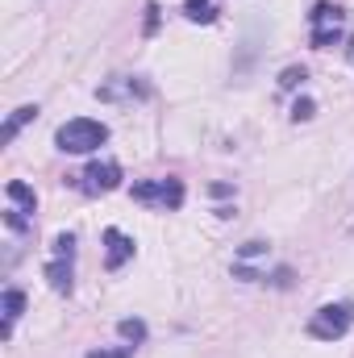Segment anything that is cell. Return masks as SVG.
<instances>
[{
	"instance_id": "cell-1",
	"label": "cell",
	"mask_w": 354,
	"mask_h": 358,
	"mask_svg": "<svg viewBox=\"0 0 354 358\" xmlns=\"http://www.w3.org/2000/svg\"><path fill=\"white\" fill-rule=\"evenodd\" d=\"M55 142H59L63 155H92L108 142V125L96 121V117H71L67 125H59Z\"/></svg>"
},
{
	"instance_id": "cell-2",
	"label": "cell",
	"mask_w": 354,
	"mask_h": 358,
	"mask_svg": "<svg viewBox=\"0 0 354 358\" xmlns=\"http://www.w3.org/2000/svg\"><path fill=\"white\" fill-rule=\"evenodd\" d=\"M354 325V304L351 300H338V304H321L313 317H309V338L317 342H338L346 338Z\"/></svg>"
},
{
	"instance_id": "cell-3",
	"label": "cell",
	"mask_w": 354,
	"mask_h": 358,
	"mask_svg": "<svg viewBox=\"0 0 354 358\" xmlns=\"http://www.w3.org/2000/svg\"><path fill=\"white\" fill-rule=\"evenodd\" d=\"M342 34H346V13L338 8V4H317L313 13H309V42L317 46V50H330L334 42H342Z\"/></svg>"
},
{
	"instance_id": "cell-4",
	"label": "cell",
	"mask_w": 354,
	"mask_h": 358,
	"mask_svg": "<svg viewBox=\"0 0 354 358\" xmlns=\"http://www.w3.org/2000/svg\"><path fill=\"white\" fill-rule=\"evenodd\" d=\"M134 200L146 208H179L183 204V183L179 179H138L134 183Z\"/></svg>"
},
{
	"instance_id": "cell-5",
	"label": "cell",
	"mask_w": 354,
	"mask_h": 358,
	"mask_svg": "<svg viewBox=\"0 0 354 358\" xmlns=\"http://www.w3.org/2000/svg\"><path fill=\"white\" fill-rule=\"evenodd\" d=\"M71 259H76V238L59 234L55 238V263L46 267V279L55 292H71Z\"/></svg>"
},
{
	"instance_id": "cell-6",
	"label": "cell",
	"mask_w": 354,
	"mask_h": 358,
	"mask_svg": "<svg viewBox=\"0 0 354 358\" xmlns=\"http://www.w3.org/2000/svg\"><path fill=\"white\" fill-rule=\"evenodd\" d=\"M121 183V167L113 163V159H104V163H92L88 171L80 176V187L84 192H113Z\"/></svg>"
},
{
	"instance_id": "cell-7",
	"label": "cell",
	"mask_w": 354,
	"mask_h": 358,
	"mask_svg": "<svg viewBox=\"0 0 354 358\" xmlns=\"http://www.w3.org/2000/svg\"><path fill=\"white\" fill-rule=\"evenodd\" d=\"M134 259V238H125L121 229H104V267L121 271Z\"/></svg>"
},
{
	"instance_id": "cell-8",
	"label": "cell",
	"mask_w": 354,
	"mask_h": 358,
	"mask_svg": "<svg viewBox=\"0 0 354 358\" xmlns=\"http://www.w3.org/2000/svg\"><path fill=\"white\" fill-rule=\"evenodd\" d=\"M34 117H38V104H21V108H13L8 121H4V129H0V146H13V138H17Z\"/></svg>"
},
{
	"instance_id": "cell-9",
	"label": "cell",
	"mask_w": 354,
	"mask_h": 358,
	"mask_svg": "<svg viewBox=\"0 0 354 358\" xmlns=\"http://www.w3.org/2000/svg\"><path fill=\"white\" fill-rule=\"evenodd\" d=\"M21 313H25V292H21V287H8V292H4V338L13 334V325H17Z\"/></svg>"
},
{
	"instance_id": "cell-10",
	"label": "cell",
	"mask_w": 354,
	"mask_h": 358,
	"mask_svg": "<svg viewBox=\"0 0 354 358\" xmlns=\"http://www.w3.org/2000/svg\"><path fill=\"white\" fill-rule=\"evenodd\" d=\"M121 96H150L146 84H134V80H113L100 88V100H121Z\"/></svg>"
},
{
	"instance_id": "cell-11",
	"label": "cell",
	"mask_w": 354,
	"mask_h": 358,
	"mask_svg": "<svg viewBox=\"0 0 354 358\" xmlns=\"http://www.w3.org/2000/svg\"><path fill=\"white\" fill-rule=\"evenodd\" d=\"M4 192H8V200H13V204H17L21 213H34V204H38V196H34V187H29V183H21V179H13V183H8Z\"/></svg>"
},
{
	"instance_id": "cell-12",
	"label": "cell",
	"mask_w": 354,
	"mask_h": 358,
	"mask_svg": "<svg viewBox=\"0 0 354 358\" xmlns=\"http://www.w3.org/2000/svg\"><path fill=\"white\" fill-rule=\"evenodd\" d=\"M183 13H187V21H213L217 17L213 0H183Z\"/></svg>"
},
{
	"instance_id": "cell-13",
	"label": "cell",
	"mask_w": 354,
	"mask_h": 358,
	"mask_svg": "<svg viewBox=\"0 0 354 358\" xmlns=\"http://www.w3.org/2000/svg\"><path fill=\"white\" fill-rule=\"evenodd\" d=\"M117 329H121V338H129V342H142V338H146V325H142V321H121Z\"/></svg>"
},
{
	"instance_id": "cell-14",
	"label": "cell",
	"mask_w": 354,
	"mask_h": 358,
	"mask_svg": "<svg viewBox=\"0 0 354 358\" xmlns=\"http://www.w3.org/2000/svg\"><path fill=\"white\" fill-rule=\"evenodd\" d=\"M292 117H296V121H309V117H313V100H296Z\"/></svg>"
},
{
	"instance_id": "cell-15",
	"label": "cell",
	"mask_w": 354,
	"mask_h": 358,
	"mask_svg": "<svg viewBox=\"0 0 354 358\" xmlns=\"http://www.w3.org/2000/svg\"><path fill=\"white\" fill-rule=\"evenodd\" d=\"M129 350H134V346H121V350H92L88 358H129Z\"/></svg>"
},
{
	"instance_id": "cell-16",
	"label": "cell",
	"mask_w": 354,
	"mask_h": 358,
	"mask_svg": "<svg viewBox=\"0 0 354 358\" xmlns=\"http://www.w3.org/2000/svg\"><path fill=\"white\" fill-rule=\"evenodd\" d=\"M296 80H304V71H296V67H292V71H283V88H292Z\"/></svg>"
},
{
	"instance_id": "cell-17",
	"label": "cell",
	"mask_w": 354,
	"mask_h": 358,
	"mask_svg": "<svg viewBox=\"0 0 354 358\" xmlns=\"http://www.w3.org/2000/svg\"><path fill=\"white\" fill-rule=\"evenodd\" d=\"M351 238H354V225H351Z\"/></svg>"
}]
</instances>
